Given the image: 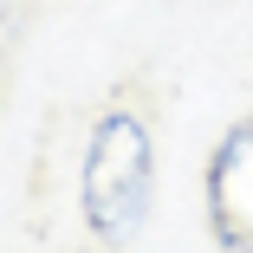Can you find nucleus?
Here are the masks:
<instances>
[{
  "label": "nucleus",
  "mask_w": 253,
  "mask_h": 253,
  "mask_svg": "<svg viewBox=\"0 0 253 253\" xmlns=\"http://www.w3.org/2000/svg\"><path fill=\"white\" fill-rule=\"evenodd\" d=\"M156 208V124L143 104H104L78 156V214L91 240H136Z\"/></svg>",
  "instance_id": "obj_1"
},
{
  "label": "nucleus",
  "mask_w": 253,
  "mask_h": 253,
  "mask_svg": "<svg viewBox=\"0 0 253 253\" xmlns=\"http://www.w3.org/2000/svg\"><path fill=\"white\" fill-rule=\"evenodd\" d=\"M201 195H208V240L253 253V111L234 117L201 169Z\"/></svg>",
  "instance_id": "obj_2"
}]
</instances>
